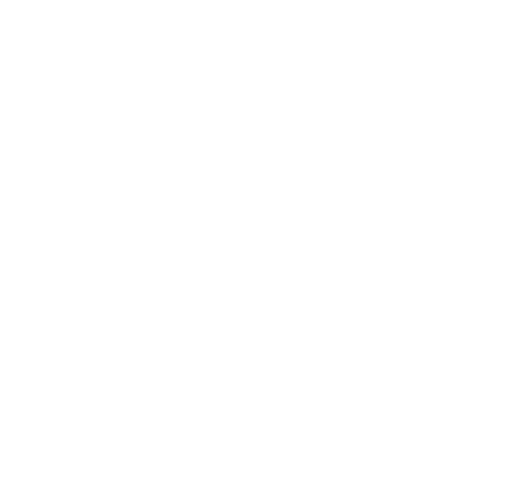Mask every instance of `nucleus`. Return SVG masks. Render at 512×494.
I'll return each instance as SVG.
<instances>
[]
</instances>
